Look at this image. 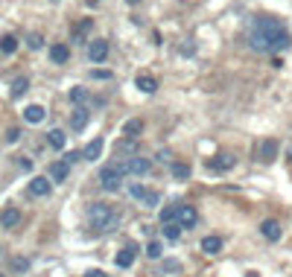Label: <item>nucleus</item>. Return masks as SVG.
Returning a JSON list of instances; mask_svg holds the SVG:
<instances>
[{"label":"nucleus","instance_id":"1","mask_svg":"<svg viewBox=\"0 0 292 277\" xmlns=\"http://www.w3.org/2000/svg\"><path fill=\"white\" fill-rule=\"evenodd\" d=\"M249 41H251V50H257V53H281L290 47V32L278 18L263 15L254 21V30L249 35Z\"/></svg>","mask_w":292,"mask_h":277},{"label":"nucleus","instance_id":"2","mask_svg":"<svg viewBox=\"0 0 292 277\" xmlns=\"http://www.w3.org/2000/svg\"><path fill=\"white\" fill-rule=\"evenodd\" d=\"M88 222H91V228L99 231V234H111V231H117V225H120V213H117L114 207L97 201V204L88 207Z\"/></svg>","mask_w":292,"mask_h":277},{"label":"nucleus","instance_id":"3","mask_svg":"<svg viewBox=\"0 0 292 277\" xmlns=\"http://www.w3.org/2000/svg\"><path fill=\"white\" fill-rule=\"evenodd\" d=\"M114 166H117L123 175H146V172L152 169V160H149V158H143V155H131V158L117 160Z\"/></svg>","mask_w":292,"mask_h":277},{"label":"nucleus","instance_id":"4","mask_svg":"<svg viewBox=\"0 0 292 277\" xmlns=\"http://www.w3.org/2000/svg\"><path fill=\"white\" fill-rule=\"evenodd\" d=\"M99 187H102L105 193H117V190L123 187V172H120L114 163L102 166V169H99Z\"/></svg>","mask_w":292,"mask_h":277},{"label":"nucleus","instance_id":"5","mask_svg":"<svg viewBox=\"0 0 292 277\" xmlns=\"http://www.w3.org/2000/svg\"><path fill=\"white\" fill-rule=\"evenodd\" d=\"M88 59H91L94 64L108 59V41H105V38H94V41L88 44Z\"/></svg>","mask_w":292,"mask_h":277},{"label":"nucleus","instance_id":"6","mask_svg":"<svg viewBox=\"0 0 292 277\" xmlns=\"http://www.w3.org/2000/svg\"><path fill=\"white\" fill-rule=\"evenodd\" d=\"M260 234H263L269 242H278V239L284 237V228H281L278 219H266V222H260Z\"/></svg>","mask_w":292,"mask_h":277},{"label":"nucleus","instance_id":"7","mask_svg":"<svg viewBox=\"0 0 292 277\" xmlns=\"http://www.w3.org/2000/svg\"><path fill=\"white\" fill-rule=\"evenodd\" d=\"M50 190H53V184H50V178H44V175H35L33 181H30V196H35V198L50 196Z\"/></svg>","mask_w":292,"mask_h":277},{"label":"nucleus","instance_id":"8","mask_svg":"<svg viewBox=\"0 0 292 277\" xmlns=\"http://www.w3.org/2000/svg\"><path fill=\"white\" fill-rule=\"evenodd\" d=\"M275 158H278V140H272V137H269V140H263V143H260L257 160H263V163H272Z\"/></svg>","mask_w":292,"mask_h":277},{"label":"nucleus","instance_id":"9","mask_svg":"<svg viewBox=\"0 0 292 277\" xmlns=\"http://www.w3.org/2000/svg\"><path fill=\"white\" fill-rule=\"evenodd\" d=\"M134 257H137V245L129 242L126 248H120V254L114 257V263H117V269H129L131 263H134Z\"/></svg>","mask_w":292,"mask_h":277},{"label":"nucleus","instance_id":"10","mask_svg":"<svg viewBox=\"0 0 292 277\" xmlns=\"http://www.w3.org/2000/svg\"><path fill=\"white\" fill-rule=\"evenodd\" d=\"M196 222H199V216L190 204H181V210H178V225H181V231H190L196 228Z\"/></svg>","mask_w":292,"mask_h":277},{"label":"nucleus","instance_id":"11","mask_svg":"<svg viewBox=\"0 0 292 277\" xmlns=\"http://www.w3.org/2000/svg\"><path fill=\"white\" fill-rule=\"evenodd\" d=\"M67 175H70V166H67L65 160H53V163H50V181H53V184L67 181Z\"/></svg>","mask_w":292,"mask_h":277},{"label":"nucleus","instance_id":"12","mask_svg":"<svg viewBox=\"0 0 292 277\" xmlns=\"http://www.w3.org/2000/svg\"><path fill=\"white\" fill-rule=\"evenodd\" d=\"M18 225H21V210H18V207H6V210L0 213V228L12 231V228H18Z\"/></svg>","mask_w":292,"mask_h":277},{"label":"nucleus","instance_id":"13","mask_svg":"<svg viewBox=\"0 0 292 277\" xmlns=\"http://www.w3.org/2000/svg\"><path fill=\"white\" fill-rule=\"evenodd\" d=\"M234 163H237V160H234V155L225 152V155H216L208 166H210L213 172H228V169H234Z\"/></svg>","mask_w":292,"mask_h":277},{"label":"nucleus","instance_id":"14","mask_svg":"<svg viewBox=\"0 0 292 277\" xmlns=\"http://www.w3.org/2000/svg\"><path fill=\"white\" fill-rule=\"evenodd\" d=\"M88 117H91L88 108H85V105H76V111H73V117H70V128H73V131H82V128L88 125Z\"/></svg>","mask_w":292,"mask_h":277},{"label":"nucleus","instance_id":"15","mask_svg":"<svg viewBox=\"0 0 292 277\" xmlns=\"http://www.w3.org/2000/svg\"><path fill=\"white\" fill-rule=\"evenodd\" d=\"M44 117H47V111H44L41 105H27V108H24V120H27V123L35 125V123H41Z\"/></svg>","mask_w":292,"mask_h":277},{"label":"nucleus","instance_id":"16","mask_svg":"<svg viewBox=\"0 0 292 277\" xmlns=\"http://www.w3.org/2000/svg\"><path fill=\"white\" fill-rule=\"evenodd\" d=\"M99 155H102V137H94V140L85 146L82 158H85V160H99Z\"/></svg>","mask_w":292,"mask_h":277},{"label":"nucleus","instance_id":"17","mask_svg":"<svg viewBox=\"0 0 292 277\" xmlns=\"http://www.w3.org/2000/svg\"><path fill=\"white\" fill-rule=\"evenodd\" d=\"M50 59H53V64H65L67 59H70L67 44H53V47H50Z\"/></svg>","mask_w":292,"mask_h":277},{"label":"nucleus","instance_id":"18","mask_svg":"<svg viewBox=\"0 0 292 277\" xmlns=\"http://www.w3.org/2000/svg\"><path fill=\"white\" fill-rule=\"evenodd\" d=\"M140 131H143V120H137V117L123 125V137H129V140H137V137H140Z\"/></svg>","mask_w":292,"mask_h":277},{"label":"nucleus","instance_id":"19","mask_svg":"<svg viewBox=\"0 0 292 277\" xmlns=\"http://www.w3.org/2000/svg\"><path fill=\"white\" fill-rule=\"evenodd\" d=\"M134 85H137V91H143V93H155L158 91V82H155L152 76H143V73L134 79Z\"/></svg>","mask_w":292,"mask_h":277},{"label":"nucleus","instance_id":"20","mask_svg":"<svg viewBox=\"0 0 292 277\" xmlns=\"http://www.w3.org/2000/svg\"><path fill=\"white\" fill-rule=\"evenodd\" d=\"M47 143H50L53 149H65V143H67V134L62 131V128H53V131L47 134Z\"/></svg>","mask_w":292,"mask_h":277},{"label":"nucleus","instance_id":"21","mask_svg":"<svg viewBox=\"0 0 292 277\" xmlns=\"http://www.w3.org/2000/svg\"><path fill=\"white\" fill-rule=\"evenodd\" d=\"M169 172H172V178H178V181H187V178H190V166H187V163H178V160L169 163Z\"/></svg>","mask_w":292,"mask_h":277},{"label":"nucleus","instance_id":"22","mask_svg":"<svg viewBox=\"0 0 292 277\" xmlns=\"http://www.w3.org/2000/svg\"><path fill=\"white\" fill-rule=\"evenodd\" d=\"M202 251H205V254H219V251H222V239H219V237H205V239H202Z\"/></svg>","mask_w":292,"mask_h":277},{"label":"nucleus","instance_id":"23","mask_svg":"<svg viewBox=\"0 0 292 277\" xmlns=\"http://www.w3.org/2000/svg\"><path fill=\"white\" fill-rule=\"evenodd\" d=\"M161 234H164V239L175 242V239L181 237V225H178V222H169V225H164V228H161Z\"/></svg>","mask_w":292,"mask_h":277},{"label":"nucleus","instance_id":"24","mask_svg":"<svg viewBox=\"0 0 292 277\" xmlns=\"http://www.w3.org/2000/svg\"><path fill=\"white\" fill-rule=\"evenodd\" d=\"M178 210H181V204H169V207H164V210H161V225L178 222Z\"/></svg>","mask_w":292,"mask_h":277},{"label":"nucleus","instance_id":"25","mask_svg":"<svg viewBox=\"0 0 292 277\" xmlns=\"http://www.w3.org/2000/svg\"><path fill=\"white\" fill-rule=\"evenodd\" d=\"M27 88H30V79H27V76H18V79L12 82V99L24 96V93H27Z\"/></svg>","mask_w":292,"mask_h":277},{"label":"nucleus","instance_id":"26","mask_svg":"<svg viewBox=\"0 0 292 277\" xmlns=\"http://www.w3.org/2000/svg\"><path fill=\"white\" fill-rule=\"evenodd\" d=\"M15 50H18V38H15V35H3V38H0V53L12 56Z\"/></svg>","mask_w":292,"mask_h":277},{"label":"nucleus","instance_id":"27","mask_svg":"<svg viewBox=\"0 0 292 277\" xmlns=\"http://www.w3.org/2000/svg\"><path fill=\"white\" fill-rule=\"evenodd\" d=\"M91 27H94V21L91 18H85L76 30H73V38H76V44H82V38H85V32H91Z\"/></svg>","mask_w":292,"mask_h":277},{"label":"nucleus","instance_id":"28","mask_svg":"<svg viewBox=\"0 0 292 277\" xmlns=\"http://www.w3.org/2000/svg\"><path fill=\"white\" fill-rule=\"evenodd\" d=\"M181 272V263L178 260H164L161 263V275H178Z\"/></svg>","mask_w":292,"mask_h":277},{"label":"nucleus","instance_id":"29","mask_svg":"<svg viewBox=\"0 0 292 277\" xmlns=\"http://www.w3.org/2000/svg\"><path fill=\"white\" fill-rule=\"evenodd\" d=\"M146 257H149V260H161L164 257V245L161 242H149V245H146Z\"/></svg>","mask_w":292,"mask_h":277},{"label":"nucleus","instance_id":"30","mask_svg":"<svg viewBox=\"0 0 292 277\" xmlns=\"http://www.w3.org/2000/svg\"><path fill=\"white\" fill-rule=\"evenodd\" d=\"M143 204H146V207H158V204H161V193H158V190H149L146 198H143Z\"/></svg>","mask_w":292,"mask_h":277},{"label":"nucleus","instance_id":"31","mask_svg":"<svg viewBox=\"0 0 292 277\" xmlns=\"http://www.w3.org/2000/svg\"><path fill=\"white\" fill-rule=\"evenodd\" d=\"M88 99V91L85 88H70V102H76V105H82Z\"/></svg>","mask_w":292,"mask_h":277},{"label":"nucleus","instance_id":"32","mask_svg":"<svg viewBox=\"0 0 292 277\" xmlns=\"http://www.w3.org/2000/svg\"><path fill=\"white\" fill-rule=\"evenodd\" d=\"M146 193H149V190H146L143 184H131L129 187V196H131V198H146Z\"/></svg>","mask_w":292,"mask_h":277},{"label":"nucleus","instance_id":"33","mask_svg":"<svg viewBox=\"0 0 292 277\" xmlns=\"http://www.w3.org/2000/svg\"><path fill=\"white\" fill-rule=\"evenodd\" d=\"M117 152H123V155H129L131 158V152H134V140H129V137L120 140V143H117Z\"/></svg>","mask_w":292,"mask_h":277},{"label":"nucleus","instance_id":"34","mask_svg":"<svg viewBox=\"0 0 292 277\" xmlns=\"http://www.w3.org/2000/svg\"><path fill=\"white\" fill-rule=\"evenodd\" d=\"M12 269H15V272H27V269H30V260H27V257H15V260H12Z\"/></svg>","mask_w":292,"mask_h":277},{"label":"nucleus","instance_id":"35","mask_svg":"<svg viewBox=\"0 0 292 277\" xmlns=\"http://www.w3.org/2000/svg\"><path fill=\"white\" fill-rule=\"evenodd\" d=\"M27 44H30V50H41V47H44V38H41L38 32H33V35L27 38Z\"/></svg>","mask_w":292,"mask_h":277},{"label":"nucleus","instance_id":"36","mask_svg":"<svg viewBox=\"0 0 292 277\" xmlns=\"http://www.w3.org/2000/svg\"><path fill=\"white\" fill-rule=\"evenodd\" d=\"M21 140V128H9L6 131V143H18Z\"/></svg>","mask_w":292,"mask_h":277},{"label":"nucleus","instance_id":"37","mask_svg":"<svg viewBox=\"0 0 292 277\" xmlns=\"http://www.w3.org/2000/svg\"><path fill=\"white\" fill-rule=\"evenodd\" d=\"M79 158H82V155H76V152H67L65 158H62V160H65L67 166H73V163H76V160H79Z\"/></svg>","mask_w":292,"mask_h":277},{"label":"nucleus","instance_id":"38","mask_svg":"<svg viewBox=\"0 0 292 277\" xmlns=\"http://www.w3.org/2000/svg\"><path fill=\"white\" fill-rule=\"evenodd\" d=\"M158 160H161V163H172V152L161 149V152H158Z\"/></svg>","mask_w":292,"mask_h":277},{"label":"nucleus","instance_id":"39","mask_svg":"<svg viewBox=\"0 0 292 277\" xmlns=\"http://www.w3.org/2000/svg\"><path fill=\"white\" fill-rule=\"evenodd\" d=\"M91 76H94V79H111V73H108V70H94Z\"/></svg>","mask_w":292,"mask_h":277},{"label":"nucleus","instance_id":"40","mask_svg":"<svg viewBox=\"0 0 292 277\" xmlns=\"http://www.w3.org/2000/svg\"><path fill=\"white\" fill-rule=\"evenodd\" d=\"M85 277H105V272H99V269H91Z\"/></svg>","mask_w":292,"mask_h":277},{"label":"nucleus","instance_id":"41","mask_svg":"<svg viewBox=\"0 0 292 277\" xmlns=\"http://www.w3.org/2000/svg\"><path fill=\"white\" fill-rule=\"evenodd\" d=\"M126 3H131V6H137V3H140V0H126Z\"/></svg>","mask_w":292,"mask_h":277},{"label":"nucleus","instance_id":"42","mask_svg":"<svg viewBox=\"0 0 292 277\" xmlns=\"http://www.w3.org/2000/svg\"><path fill=\"white\" fill-rule=\"evenodd\" d=\"M0 277H9V275H0Z\"/></svg>","mask_w":292,"mask_h":277}]
</instances>
